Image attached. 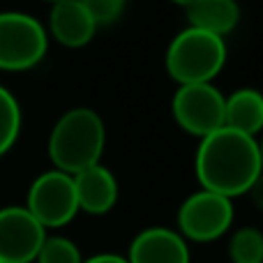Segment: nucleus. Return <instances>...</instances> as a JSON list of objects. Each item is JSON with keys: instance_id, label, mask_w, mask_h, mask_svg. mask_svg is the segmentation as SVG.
Returning <instances> with one entry per match:
<instances>
[{"instance_id": "412c9836", "label": "nucleus", "mask_w": 263, "mask_h": 263, "mask_svg": "<svg viewBox=\"0 0 263 263\" xmlns=\"http://www.w3.org/2000/svg\"><path fill=\"white\" fill-rule=\"evenodd\" d=\"M171 3H176V5H182V7H185V5L190 3V0H171Z\"/></svg>"}, {"instance_id": "39448f33", "label": "nucleus", "mask_w": 263, "mask_h": 263, "mask_svg": "<svg viewBox=\"0 0 263 263\" xmlns=\"http://www.w3.org/2000/svg\"><path fill=\"white\" fill-rule=\"evenodd\" d=\"M28 213L44 229L65 227L79 213L74 178L58 168L42 173L28 190Z\"/></svg>"}, {"instance_id": "0eeeda50", "label": "nucleus", "mask_w": 263, "mask_h": 263, "mask_svg": "<svg viewBox=\"0 0 263 263\" xmlns=\"http://www.w3.org/2000/svg\"><path fill=\"white\" fill-rule=\"evenodd\" d=\"M233 203L231 199L215 192L201 190L182 201L178 210V229L182 238L194 242H210L222 238L231 229Z\"/></svg>"}, {"instance_id": "f257e3e1", "label": "nucleus", "mask_w": 263, "mask_h": 263, "mask_svg": "<svg viewBox=\"0 0 263 263\" xmlns=\"http://www.w3.org/2000/svg\"><path fill=\"white\" fill-rule=\"evenodd\" d=\"M194 168L201 190L227 199L247 194L250 185L263 171L259 141L231 127H219L201 139Z\"/></svg>"}, {"instance_id": "a211bd4d", "label": "nucleus", "mask_w": 263, "mask_h": 263, "mask_svg": "<svg viewBox=\"0 0 263 263\" xmlns=\"http://www.w3.org/2000/svg\"><path fill=\"white\" fill-rule=\"evenodd\" d=\"M247 194H250L252 203L256 205L259 210H263V171L256 176V180L250 185V190H247Z\"/></svg>"}, {"instance_id": "f3484780", "label": "nucleus", "mask_w": 263, "mask_h": 263, "mask_svg": "<svg viewBox=\"0 0 263 263\" xmlns=\"http://www.w3.org/2000/svg\"><path fill=\"white\" fill-rule=\"evenodd\" d=\"M83 7L88 9V14L92 16L97 28H104L116 23L125 12L127 0H81Z\"/></svg>"}, {"instance_id": "1a4fd4ad", "label": "nucleus", "mask_w": 263, "mask_h": 263, "mask_svg": "<svg viewBox=\"0 0 263 263\" xmlns=\"http://www.w3.org/2000/svg\"><path fill=\"white\" fill-rule=\"evenodd\" d=\"M127 263H190V247L173 229L150 227L132 240Z\"/></svg>"}, {"instance_id": "2eb2a0df", "label": "nucleus", "mask_w": 263, "mask_h": 263, "mask_svg": "<svg viewBox=\"0 0 263 263\" xmlns=\"http://www.w3.org/2000/svg\"><path fill=\"white\" fill-rule=\"evenodd\" d=\"M229 256L233 263H263V233L254 227L238 229L231 236Z\"/></svg>"}, {"instance_id": "6e6552de", "label": "nucleus", "mask_w": 263, "mask_h": 263, "mask_svg": "<svg viewBox=\"0 0 263 263\" xmlns=\"http://www.w3.org/2000/svg\"><path fill=\"white\" fill-rule=\"evenodd\" d=\"M46 229L28 213V208L9 205L0 210V261L32 263L37 259Z\"/></svg>"}, {"instance_id": "ddd939ff", "label": "nucleus", "mask_w": 263, "mask_h": 263, "mask_svg": "<svg viewBox=\"0 0 263 263\" xmlns=\"http://www.w3.org/2000/svg\"><path fill=\"white\" fill-rule=\"evenodd\" d=\"M224 127L256 136L263 132V92L256 88H238L224 102Z\"/></svg>"}, {"instance_id": "f8f14e48", "label": "nucleus", "mask_w": 263, "mask_h": 263, "mask_svg": "<svg viewBox=\"0 0 263 263\" xmlns=\"http://www.w3.org/2000/svg\"><path fill=\"white\" fill-rule=\"evenodd\" d=\"M187 26L227 37L240 23L238 0H190L185 5Z\"/></svg>"}, {"instance_id": "aec40b11", "label": "nucleus", "mask_w": 263, "mask_h": 263, "mask_svg": "<svg viewBox=\"0 0 263 263\" xmlns=\"http://www.w3.org/2000/svg\"><path fill=\"white\" fill-rule=\"evenodd\" d=\"M259 155H261V166H263V132H261V141H259Z\"/></svg>"}, {"instance_id": "dca6fc26", "label": "nucleus", "mask_w": 263, "mask_h": 263, "mask_svg": "<svg viewBox=\"0 0 263 263\" xmlns=\"http://www.w3.org/2000/svg\"><path fill=\"white\" fill-rule=\"evenodd\" d=\"M35 261L37 263H83L79 247L69 238H63V236L44 238Z\"/></svg>"}, {"instance_id": "20e7f679", "label": "nucleus", "mask_w": 263, "mask_h": 263, "mask_svg": "<svg viewBox=\"0 0 263 263\" xmlns=\"http://www.w3.org/2000/svg\"><path fill=\"white\" fill-rule=\"evenodd\" d=\"M49 51L46 28L23 12H0V69L26 72Z\"/></svg>"}, {"instance_id": "4468645a", "label": "nucleus", "mask_w": 263, "mask_h": 263, "mask_svg": "<svg viewBox=\"0 0 263 263\" xmlns=\"http://www.w3.org/2000/svg\"><path fill=\"white\" fill-rule=\"evenodd\" d=\"M21 132V106L16 97L0 86V157L16 143Z\"/></svg>"}, {"instance_id": "7ed1b4c3", "label": "nucleus", "mask_w": 263, "mask_h": 263, "mask_svg": "<svg viewBox=\"0 0 263 263\" xmlns=\"http://www.w3.org/2000/svg\"><path fill=\"white\" fill-rule=\"evenodd\" d=\"M164 65L178 86L213 83L227 65V42L219 35L187 26L171 40Z\"/></svg>"}, {"instance_id": "5701e85b", "label": "nucleus", "mask_w": 263, "mask_h": 263, "mask_svg": "<svg viewBox=\"0 0 263 263\" xmlns=\"http://www.w3.org/2000/svg\"><path fill=\"white\" fill-rule=\"evenodd\" d=\"M0 263H3V261H0Z\"/></svg>"}, {"instance_id": "6ab92c4d", "label": "nucleus", "mask_w": 263, "mask_h": 263, "mask_svg": "<svg viewBox=\"0 0 263 263\" xmlns=\"http://www.w3.org/2000/svg\"><path fill=\"white\" fill-rule=\"evenodd\" d=\"M83 263H127V259H123V256H118V254H97Z\"/></svg>"}, {"instance_id": "9d476101", "label": "nucleus", "mask_w": 263, "mask_h": 263, "mask_svg": "<svg viewBox=\"0 0 263 263\" xmlns=\"http://www.w3.org/2000/svg\"><path fill=\"white\" fill-rule=\"evenodd\" d=\"M49 32L58 44L81 49L95 37L97 26L81 0H58L49 14Z\"/></svg>"}, {"instance_id": "f03ea898", "label": "nucleus", "mask_w": 263, "mask_h": 263, "mask_svg": "<svg viewBox=\"0 0 263 263\" xmlns=\"http://www.w3.org/2000/svg\"><path fill=\"white\" fill-rule=\"evenodd\" d=\"M106 145V127L95 109L77 106L58 118L49 136V157L63 173L83 171L100 164Z\"/></svg>"}, {"instance_id": "9b49d317", "label": "nucleus", "mask_w": 263, "mask_h": 263, "mask_svg": "<svg viewBox=\"0 0 263 263\" xmlns=\"http://www.w3.org/2000/svg\"><path fill=\"white\" fill-rule=\"evenodd\" d=\"M74 190H77L79 210L88 215H106L118 201V180L102 164L88 166L74 173Z\"/></svg>"}, {"instance_id": "4be33fe9", "label": "nucleus", "mask_w": 263, "mask_h": 263, "mask_svg": "<svg viewBox=\"0 0 263 263\" xmlns=\"http://www.w3.org/2000/svg\"><path fill=\"white\" fill-rule=\"evenodd\" d=\"M49 3H58V0H49Z\"/></svg>"}, {"instance_id": "423d86ee", "label": "nucleus", "mask_w": 263, "mask_h": 263, "mask_svg": "<svg viewBox=\"0 0 263 263\" xmlns=\"http://www.w3.org/2000/svg\"><path fill=\"white\" fill-rule=\"evenodd\" d=\"M224 102L227 97L213 83L178 86L171 100V114L187 134L203 139L224 127Z\"/></svg>"}]
</instances>
